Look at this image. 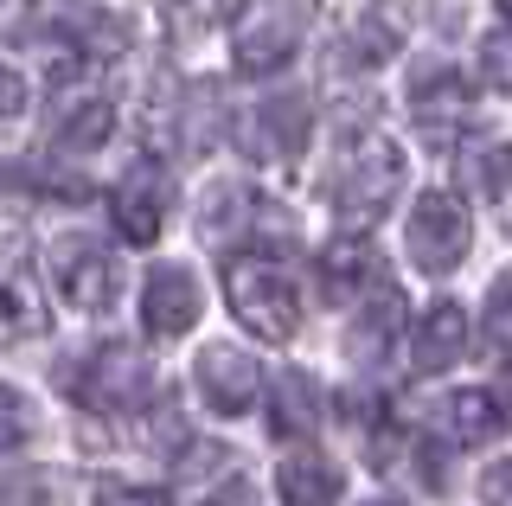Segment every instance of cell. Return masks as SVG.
Instances as JSON below:
<instances>
[{
    "label": "cell",
    "mask_w": 512,
    "mask_h": 506,
    "mask_svg": "<svg viewBox=\"0 0 512 506\" xmlns=\"http://www.w3.org/2000/svg\"><path fill=\"white\" fill-rule=\"evenodd\" d=\"M224 302L256 340H295V327H301V289L282 263L231 257L224 263Z\"/></svg>",
    "instance_id": "6da1fadb"
},
{
    "label": "cell",
    "mask_w": 512,
    "mask_h": 506,
    "mask_svg": "<svg viewBox=\"0 0 512 506\" xmlns=\"http://www.w3.org/2000/svg\"><path fill=\"white\" fill-rule=\"evenodd\" d=\"M397 186H404V154L384 135H365L359 148H346L340 173H333V205H340L346 225H378L391 212Z\"/></svg>",
    "instance_id": "7a4b0ae2"
},
{
    "label": "cell",
    "mask_w": 512,
    "mask_h": 506,
    "mask_svg": "<svg viewBox=\"0 0 512 506\" xmlns=\"http://www.w3.org/2000/svg\"><path fill=\"white\" fill-rule=\"evenodd\" d=\"M468 244H474V225L455 193H416V205H410V263L416 270L423 276L461 270Z\"/></svg>",
    "instance_id": "3957f363"
},
{
    "label": "cell",
    "mask_w": 512,
    "mask_h": 506,
    "mask_svg": "<svg viewBox=\"0 0 512 506\" xmlns=\"http://www.w3.org/2000/svg\"><path fill=\"white\" fill-rule=\"evenodd\" d=\"M77 398H84L90 410H109V417H122V410H141L154 398V372L148 359L135 353V346H96L90 366L77 372Z\"/></svg>",
    "instance_id": "277c9868"
},
{
    "label": "cell",
    "mask_w": 512,
    "mask_h": 506,
    "mask_svg": "<svg viewBox=\"0 0 512 506\" xmlns=\"http://www.w3.org/2000/svg\"><path fill=\"white\" fill-rule=\"evenodd\" d=\"M199 308H205V289L186 263H154L148 282H141V327L160 340H180L199 327Z\"/></svg>",
    "instance_id": "5b68a950"
},
{
    "label": "cell",
    "mask_w": 512,
    "mask_h": 506,
    "mask_svg": "<svg viewBox=\"0 0 512 506\" xmlns=\"http://www.w3.org/2000/svg\"><path fill=\"white\" fill-rule=\"evenodd\" d=\"M192 378H199V398L218 410V417H244V410L263 398V366L244 353V346H205L199 366H192Z\"/></svg>",
    "instance_id": "8992f818"
},
{
    "label": "cell",
    "mask_w": 512,
    "mask_h": 506,
    "mask_svg": "<svg viewBox=\"0 0 512 506\" xmlns=\"http://www.w3.org/2000/svg\"><path fill=\"white\" fill-rule=\"evenodd\" d=\"M167 205H173V186L160 167H135L116 180L109 193V225H116L122 244H154L160 225H167Z\"/></svg>",
    "instance_id": "52a82bcc"
},
{
    "label": "cell",
    "mask_w": 512,
    "mask_h": 506,
    "mask_svg": "<svg viewBox=\"0 0 512 506\" xmlns=\"http://www.w3.org/2000/svg\"><path fill=\"white\" fill-rule=\"evenodd\" d=\"M314 282H320V302H359V295L384 289V257L372 237H333L327 250L314 257Z\"/></svg>",
    "instance_id": "ba28073f"
},
{
    "label": "cell",
    "mask_w": 512,
    "mask_h": 506,
    "mask_svg": "<svg viewBox=\"0 0 512 506\" xmlns=\"http://www.w3.org/2000/svg\"><path fill=\"white\" fill-rule=\"evenodd\" d=\"M468 346H474V321H468V308H455V302H436L416 321V334H410V366L423 372V378H436V372H455L461 359H468Z\"/></svg>",
    "instance_id": "9c48e42d"
},
{
    "label": "cell",
    "mask_w": 512,
    "mask_h": 506,
    "mask_svg": "<svg viewBox=\"0 0 512 506\" xmlns=\"http://www.w3.org/2000/svg\"><path fill=\"white\" fill-rule=\"evenodd\" d=\"M52 327L45 289L32 282L20 250H0V340H39Z\"/></svg>",
    "instance_id": "30bf717a"
},
{
    "label": "cell",
    "mask_w": 512,
    "mask_h": 506,
    "mask_svg": "<svg viewBox=\"0 0 512 506\" xmlns=\"http://www.w3.org/2000/svg\"><path fill=\"white\" fill-rule=\"evenodd\" d=\"M340 494H346V474L320 449H295L276 468V500L282 506H340Z\"/></svg>",
    "instance_id": "8fae6325"
},
{
    "label": "cell",
    "mask_w": 512,
    "mask_h": 506,
    "mask_svg": "<svg viewBox=\"0 0 512 506\" xmlns=\"http://www.w3.org/2000/svg\"><path fill=\"white\" fill-rule=\"evenodd\" d=\"M410 116L429 129V141H442L461 116H468V84H461V71H448V65L416 71L410 77Z\"/></svg>",
    "instance_id": "7c38bea8"
},
{
    "label": "cell",
    "mask_w": 512,
    "mask_h": 506,
    "mask_svg": "<svg viewBox=\"0 0 512 506\" xmlns=\"http://www.w3.org/2000/svg\"><path fill=\"white\" fill-rule=\"evenodd\" d=\"M58 289H64V302H71V308L109 314V308H116V295H122V270H116V257H109V250H77V257L64 263Z\"/></svg>",
    "instance_id": "4fadbf2b"
},
{
    "label": "cell",
    "mask_w": 512,
    "mask_h": 506,
    "mask_svg": "<svg viewBox=\"0 0 512 506\" xmlns=\"http://www.w3.org/2000/svg\"><path fill=\"white\" fill-rule=\"evenodd\" d=\"M295 45H301L295 20L263 13L256 26H244V33H237V71H244V77H276L288 58H295Z\"/></svg>",
    "instance_id": "5bb4252c"
},
{
    "label": "cell",
    "mask_w": 512,
    "mask_h": 506,
    "mask_svg": "<svg viewBox=\"0 0 512 506\" xmlns=\"http://www.w3.org/2000/svg\"><path fill=\"white\" fill-rule=\"evenodd\" d=\"M263 398H269V430H276L282 442L314 436V423H320V385H314L308 372H282L276 391H263Z\"/></svg>",
    "instance_id": "9a60e30c"
},
{
    "label": "cell",
    "mask_w": 512,
    "mask_h": 506,
    "mask_svg": "<svg viewBox=\"0 0 512 506\" xmlns=\"http://www.w3.org/2000/svg\"><path fill=\"white\" fill-rule=\"evenodd\" d=\"M52 135H58V148H64V154H90V148H103V141L116 135V109H109V97L64 103V109H58V122H52Z\"/></svg>",
    "instance_id": "2e32d148"
},
{
    "label": "cell",
    "mask_w": 512,
    "mask_h": 506,
    "mask_svg": "<svg viewBox=\"0 0 512 506\" xmlns=\"http://www.w3.org/2000/svg\"><path fill=\"white\" fill-rule=\"evenodd\" d=\"M295 141H301V103H269L244 116V154H256V161L295 148Z\"/></svg>",
    "instance_id": "e0dca14e"
},
{
    "label": "cell",
    "mask_w": 512,
    "mask_h": 506,
    "mask_svg": "<svg viewBox=\"0 0 512 506\" xmlns=\"http://www.w3.org/2000/svg\"><path fill=\"white\" fill-rule=\"evenodd\" d=\"M448 417H455V436L468 442V449H480V442H500V430H506L500 391H461V398L448 404Z\"/></svg>",
    "instance_id": "ac0fdd59"
},
{
    "label": "cell",
    "mask_w": 512,
    "mask_h": 506,
    "mask_svg": "<svg viewBox=\"0 0 512 506\" xmlns=\"http://www.w3.org/2000/svg\"><path fill=\"white\" fill-rule=\"evenodd\" d=\"M397 321H404V302H397L391 289H378L372 314H359V321H352V340H346V353H352V359H378L384 346H391Z\"/></svg>",
    "instance_id": "d6986e66"
},
{
    "label": "cell",
    "mask_w": 512,
    "mask_h": 506,
    "mask_svg": "<svg viewBox=\"0 0 512 506\" xmlns=\"http://www.w3.org/2000/svg\"><path fill=\"white\" fill-rule=\"evenodd\" d=\"M352 45L365 52V65H384V58L404 45V7H391V0H384V7H372V13L359 20V33H352Z\"/></svg>",
    "instance_id": "ffe728a7"
},
{
    "label": "cell",
    "mask_w": 512,
    "mask_h": 506,
    "mask_svg": "<svg viewBox=\"0 0 512 506\" xmlns=\"http://www.w3.org/2000/svg\"><path fill=\"white\" fill-rule=\"evenodd\" d=\"M461 180H468L487 205H500L506 199V148H500V141H487V148L461 154Z\"/></svg>",
    "instance_id": "44dd1931"
},
{
    "label": "cell",
    "mask_w": 512,
    "mask_h": 506,
    "mask_svg": "<svg viewBox=\"0 0 512 506\" xmlns=\"http://www.w3.org/2000/svg\"><path fill=\"white\" fill-rule=\"evenodd\" d=\"M244 7V0H167V26L173 33H212V26H224L231 13Z\"/></svg>",
    "instance_id": "7402d4cb"
},
{
    "label": "cell",
    "mask_w": 512,
    "mask_h": 506,
    "mask_svg": "<svg viewBox=\"0 0 512 506\" xmlns=\"http://www.w3.org/2000/svg\"><path fill=\"white\" fill-rule=\"evenodd\" d=\"M0 506H58V494H52V474H39V468L0 474Z\"/></svg>",
    "instance_id": "603a6c76"
},
{
    "label": "cell",
    "mask_w": 512,
    "mask_h": 506,
    "mask_svg": "<svg viewBox=\"0 0 512 506\" xmlns=\"http://www.w3.org/2000/svg\"><path fill=\"white\" fill-rule=\"evenodd\" d=\"M480 84H487V90H506V26H493L487 45H480Z\"/></svg>",
    "instance_id": "cb8c5ba5"
},
{
    "label": "cell",
    "mask_w": 512,
    "mask_h": 506,
    "mask_svg": "<svg viewBox=\"0 0 512 506\" xmlns=\"http://www.w3.org/2000/svg\"><path fill=\"white\" fill-rule=\"evenodd\" d=\"M26 423H32V417H26V398H20L13 385H0V449L26 436Z\"/></svg>",
    "instance_id": "d4e9b609"
},
{
    "label": "cell",
    "mask_w": 512,
    "mask_h": 506,
    "mask_svg": "<svg viewBox=\"0 0 512 506\" xmlns=\"http://www.w3.org/2000/svg\"><path fill=\"white\" fill-rule=\"evenodd\" d=\"M205 506H256V481L250 474H224L212 494H205Z\"/></svg>",
    "instance_id": "484cf974"
},
{
    "label": "cell",
    "mask_w": 512,
    "mask_h": 506,
    "mask_svg": "<svg viewBox=\"0 0 512 506\" xmlns=\"http://www.w3.org/2000/svg\"><path fill=\"white\" fill-rule=\"evenodd\" d=\"M96 506H173V500L160 494V487H109Z\"/></svg>",
    "instance_id": "4316f807"
},
{
    "label": "cell",
    "mask_w": 512,
    "mask_h": 506,
    "mask_svg": "<svg viewBox=\"0 0 512 506\" xmlns=\"http://www.w3.org/2000/svg\"><path fill=\"white\" fill-rule=\"evenodd\" d=\"M26 109V77L20 71H0V122H13Z\"/></svg>",
    "instance_id": "83f0119b"
},
{
    "label": "cell",
    "mask_w": 512,
    "mask_h": 506,
    "mask_svg": "<svg viewBox=\"0 0 512 506\" xmlns=\"http://www.w3.org/2000/svg\"><path fill=\"white\" fill-rule=\"evenodd\" d=\"M506 346V282L493 289V302H487V353H500Z\"/></svg>",
    "instance_id": "f1b7e54d"
},
{
    "label": "cell",
    "mask_w": 512,
    "mask_h": 506,
    "mask_svg": "<svg viewBox=\"0 0 512 506\" xmlns=\"http://www.w3.org/2000/svg\"><path fill=\"white\" fill-rule=\"evenodd\" d=\"M26 20H32V0H0V39L26 33Z\"/></svg>",
    "instance_id": "f546056e"
},
{
    "label": "cell",
    "mask_w": 512,
    "mask_h": 506,
    "mask_svg": "<svg viewBox=\"0 0 512 506\" xmlns=\"http://www.w3.org/2000/svg\"><path fill=\"white\" fill-rule=\"evenodd\" d=\"M480 506H506V462L487 468V481H480Z\"/></svg>",
    "instance_id": "4dcf8cb0"
},
{
    "label": "cell",
    "mask_w": 512,
    "mask_h": 506,
    "mask_svg": "<svg viewBox=\"0 0 512 506\" xmlns=\"http://www.w3.org/2000/svg\"><path fill=\"white\" fill-rule=\"evenodd\" d=\"M372 506H397V500H372Z\"/></svg>",
    "instance_id": "1f68e13d"
}]
</instances>
